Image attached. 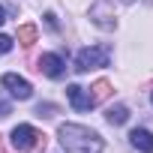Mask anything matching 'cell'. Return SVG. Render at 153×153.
I'll return each mask as SVG.
<instances>
[{"label": "cell", "mask_w": 153, "mask_h": 153, "mask_svg": "<svg viewBox=\"0 0 153 153\" xmlns=\"http://www.w3.org/2000/svg\"><path fill=\"white\" fill-rule=\"evenodd\" d=\"M129 141H132L135 150H141V153H153V135H150L147 129H132V132H129Z\"/></svg>", "instance_id": "obj_7"}, {"label": "cell", "mask_w": 153, "mask_h": 153, "mask_svg": "<svg viewBox=\"0 0 153 153\" xmlns=\"http://www.w3.org/2000/svg\"><path fill=\"white\" fill-rule=\"evenodd\" d=\"M51 111H54V105H39V108H36V114H39V117H42V114H45V117H51Z\"/></svg>", "instance_id": "obj_13"}, {"label": "cell", "mask_w": 153, "mask_h": 153, "mask_svg": "<svg viewBox=\"0 0 153 153\" xmlns=\"http://www.w3.org/2000/svg\"><path fill=\"white\" fill-rule=\"evenodd\" d=\"M0 153H6V150H3V144H0Z\"/></svg>", "instance_id": "obj_16"}, {"label": "cell", "mask_w": 153, "mask_h": 153, "mask_svg": "<svg viewBox=\"0 0 153 153\" xmlns=\"http://www.w3.org/2000/svg\"><path fill=\"white\" fill-rule=\"evenodd\" d=\"M9 111H12V108H9V102H6V99H0V117H6Z\"/></svg>", "instance_id": "obj_14"}, {"label": "cell", "mask_w": 153, "mask_h": 153, "mask_svg": "<svg viewBox=\"0 0 153 153\" xmlns=\"http://www.w3.org/2000/svg\"><path fill=\"white\" fill-rule=\"evenodd\" d=\"M108 60H111V51H108V45L84 48L78 57H75V72H87V69H99V66H108Z\"/></svg>", "instance_id": "obj_2"}, {"label": "cell", "mask_w": 153, "mask_h": 153, "mask_svg": "<svg viewBox=\"0 0 153 153\" xmlns=\"http://www.w3.org/2000/svg\"><path fill=\"white\" fill-rule=\"evenodd\" d=\"M60 144L66 153H102V138L78 123H63L60 126Z\"/></svg>", "instance_id": "obj_1"}, {"label": "cell", "mask_w": 153, "mask_h": 153, "mask_svg": "<svg viewBox=\"0 0 153 153\" xmlns=\"http://www.w3.org/2000/svg\"><path fill=\"white\" fill-rule=\"evenodd\" d=\"M45 147H48V138H45V135H39V138H36V144L30 147V153H42Z\"/></svg>", "instance_id": "obj_11"}, {"label": "cell", "mask_w": 153, "mask_h": 153, "mask_svg": "<svg viewBox=\"0 0 153 153\" xmlns=\"http://www.w3.org/2000/svg\"><path fill=\"white\" fill-rule=\"evenodd\" d=\"M15 39H18L24 48H30V45L36 42V27H33V24H21L18 33H15Z\"/></svg>", "instance_id": "obj_9"}, {"label": "cell", "mask_w": 153, "mask_h": 153, "mask_svg": "<svg viewBox=\"0 0 153 153\" xmlns=\"http://www.w3.org/2000/svg\"><path fill=\"white\" fill-rule=\"evenodd\" d=\"M3 87L15 96V99H30V93H33V87H30V81H24L21 75H15V72H9V75H3Z\"/></svg>", "instance_id": "obj_4"}, {"label": "cell", "mask_w": 153, "mask_h": 153, "mask_svg": "<svg viewBox=\"0 0 153 153\" xmlns=\"http://www.w3.org/2000/svg\"><path fill=\"white\" fill-rule=\"evenodd\" d=\"M90 90H93V93H90L93 105H99V102H105V99L111 96V84H108V81H96V84H93Z\"/></svg>", "instance_id": "obj_10"}, {"label": "cell", "mask_w": 153, "mask_h": 153, "mask_svg": "<svg viewBox=\"0 0 153 153\" xmlns=\"http://www.w3.org/2000/svg\"><path fill=\"white\" fill-rule=\"evenodd\" d=\"M42 132H36L33 126H27V123H21V126H15L12 129V147H18V150H30L33 144H36V138H39Z\"/></svg>", "instance_id": "obj_3"}, {"label": "cell", "mask_w": 153, "mask_h": 153, "mask_svg": "<svg viewBox=\"0 0 153 153\" xmlns=\"http://www.w3.org/2000/svg\"><path fill=\"white\" fill-rule=\"evenodd\" d=\"M9 48H12V39H9V36H3V33H0V54H6Z\"/></svg>", "instance_id": "obj_12"}, {"label": "cell", "mask_w": 153, "mask_h": 153, "mask_svg": "<svg viewBox=\"0 0 153 153\" xmlns=\"http://www.w3.org/2000/svg\"><path fill=\"white\" fill-rule=\"evenodd\" d=\"M36 69H39L42 75H48V78H60V75H63V60H60L57 54H42Z\"/></svg>", "instance_id": "obj_6"}, {"label": "cell", "mask_w": 153, "mask_h": 153, "mask_svg": "<svg viewBox=\"0 0 153 153\" xmlns=\"http://www.w3.org/2000/svg\"><path fill=\"white\" fill-rule=\"evenodd\" d=\"M66 96H69V102H72L75 111H90V108H93L90 93H84V87H78V84H69V87H66Z\"/></svg>", "instance_id": "obj_5"}, {"label": "cell", "mask_w": 153, "mask_h": 153, "mask_svg": "<svg viewBox=\"0 0 153 153\" xmlns=\"http://www.w3.org/2000/svg\"><path fill=\"white\" fill-rule=\"evenodd\" d=\"M6 21V12H3V6H0V24H3Z\"/></svg>", "instance_id": "obj_15"}, {"label": "cell", "mask_w": 153, "mask_h": 153, "mask_svg": "<svg viewBox=\"0 0 153 153\" xmlns=\"http://www.w3.org/2000/svg\"><path fill=\"white\" fill-rule=\"evenodd\" d=\"M105 120H108L111 126H120V123L129 120V108H126V105H111V108L105 111Z\"/></svg>", "instance_id": "obj_8"}]
</instances>
